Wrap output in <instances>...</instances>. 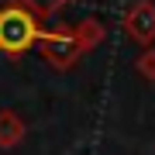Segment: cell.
<instances>
[{
    "label": "cell",
    "mask_w": 155,
    "mask_h": 155,
    "mask_svg": "<svg viewBox=\"0 0 155 155\" xmlns=\"http://www.w3.org/2000/svg\"><path fill=\"white\" fill-rule=\"evenodd\" d=\"M72 28V38H76V45H79V52H93L97 45H104V38H107V24L104 21H97V17H83V21H76V24H69Z\"/></svg>",
    "instance_id": "4"
},
{
    "label": "cell",
    "mask_w": 155,
    "mask_h": 155,
    "mask_svg": "<svg viewBox=\"0 0 155 155\" xmlns=\"http://www.w3.org/2000/svg\"><path fill=\"white\" fill-rule=\"evenodd\" d=\"M134 69H138V76H141V79H155V48H152V45L138 55Z\"/></svg>",
    "instance_id": "7"
},
{
    "label": "cell",
    "mask_w": 155,
    "mask_h": 155,
    "mask_svg": "<svg viewBox=\"0 0 155 155\" xmlns=\"http://www.w3.org/2000/svg\"><path fill=\"white\" fill-rule=\"evenodd\" d=\"M38 31H41V21L17 0L0 7V52L7 59H21L24 52H31L38 41Z\"/></svg>",
    "instance_id": "1"
},
{
    "label": "cell",
    "mask_w": 155,
    "mask_h": 155,
    "mask_svg": "<svg viewBox=\"0 0 155 155\" xmlns=\"http://www.w3.org/2000/svg\"><path fill=\"white\" fill-rule=\"evenodd\" d=\"M17 4H21V7H28V11H31V14L41 21V17H52V14H59V7L66 4V0H17Z\"/></svg>",
    "instance_id": "6"
},
{
    "label": "cell",
    "mask_w": 155,
    "mask_h": 155,
    "mask_svg": "<svg viewBox=\"0 0 155 155\" xmlns=\"http://www.w3.org/2000/svg\"><path fill=\"white\" fill-rule=\"evenodd\" d=\"M35 48L41 52V59L48 62L52 69H72L79 59H83V52H79L76 38H72V28H52V31H38V41H35Z\"/></svg>",
    "instance_id": "2"
},
{
    "label": "cell",
    "mask_w": 155,
    "mask_h": 155,
    "mask_svg": "<svg viewBox=\"0 0 155 155\" xmlns=\"http://www.w3.org/2000/svg\"><path fill=\"white\" fill-rule=\"evenodd\" d=\"M121 24H124V35L131 38L134 45H148L155 41V4L152 0H138V4H131L124 11L121 17Z\"/></svg>",
    "instance_id": "3"
},
{
    "label": "cell",
    "mask_w": 155,
    "mask_h": 155,
    "mask_svg": "<svg viewBox=\"0 0 155 155\" xmlns=\"http://www.w3.org/2000/svg\"><path fill=\"white\" fill-rule=\"evenodd\" d=\"M66 4H69V0H66Z\"/></svg>",
    "instance_id": "8"
},
{
    "label": "cell",
    "mask_w": 155,
    "mask_h": 155,
    "mask_svg": "<svg viewBox=\"0 0 155 155\" xmlns=\"http://www.w3.org/2000/svg\"><path fill=\"white\" fill-rule=\"evenodd\" d=\"M24 134H28V127L21 117L14 110H0V148H17L24 141Z\"/></svg>",
    "instance_id": "5"
}]
</instances>
